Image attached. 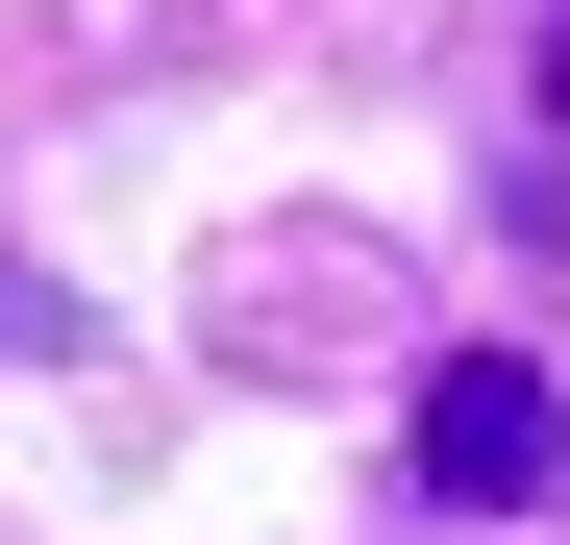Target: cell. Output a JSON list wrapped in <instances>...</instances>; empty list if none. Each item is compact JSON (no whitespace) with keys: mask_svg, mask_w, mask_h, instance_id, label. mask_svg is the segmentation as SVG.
Instances as JSON below:
<instances>
[{"mask_svg":"<svg viewBox=\"0 0 570 545\" xmlns=\"http://www.w3.org/2000/svg\"><path fill=\"white\" fill-rule=\"evenodd\" d=\"M397 446H422V496H446V521H521V496L570 472V397L521 373V347H446V373H422V422H397Z\"/></svg>","mask_w":570,"mask_h":545,"instance_id":"1","label":"cell"},{"mask_svg":"<svg viewBox=\"0 0 570 545\" xmlns=\"http://www.w3.org/2000/svg\"><path fill=\"white\" fill-rule=\"evenodd\" d=\"M0 347H75V298H50V272H0Z\"/></svg>","mask_w":570,"mask_h":545,"instance_id":"2","label":"cell"},{"mask_svg":"<svg viewBox=\"0 0 570 545\" xmlns=\"http://www.w3.org/2000/svg\"><path fill=\"white\" fill-rule=\"evenodd\" d=\"M521 100H546V125H570V0H546V50H521Z\"/></svg>","mask_w":570,"mask_h":545,"instance_id":"3","label":"cell"}]
</instances>
